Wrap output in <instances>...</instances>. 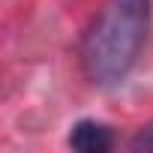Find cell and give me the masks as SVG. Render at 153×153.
Returning <instances> with one entry per match:
<instances>
[{
  "label": "cell",
  "mask_w": 153,
  "mask_h": 153,
  "mask_svg": "<svg viewBox=\"0 0 153 153\" xmlns=\"http://www.w3.org/2000/svg\"><path fill=\"white\" fill-rule=\"evenodd\" d=\"M129 147H132L135 153H153V123L141 126V129L135 132V138L129 141Z\"/></svg>",
  "instance_id": "3957f363"
},
{
  "label": "cell",
  "mask_w": 153,
  "mask_h": 153,
  "mask_svg": "<svg viewBox=\"0 0 153 153\" xmlns=\"http://www.w3.org/2000/svg\"><path fill=\"white\" fill-rule=\"evenodd\" d=\"M111 144H114L111 129L96 120H81L69 132V147L78 153H105V150H111Z\"/></svg>",
  "instance_id": "7a4b0ae2"
},
{
  "label": "cell",
  "mask_w": 153,
  "mask_h": 153,
  "mask_svg": "<svg viewBox=\"0 0 153 153\" xmlns=\"http://www.w3.org/2000/svg\"><path fill=\"white\" fill-rule=\"evenodd\" d=\"M153 0H105L81 42V66L93 84H117L138 60Z\"/></svg>",
  "instance_id": "6da1fadb"
}]
</instances>
